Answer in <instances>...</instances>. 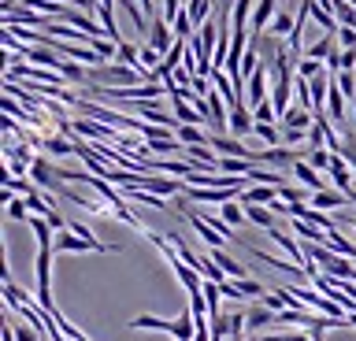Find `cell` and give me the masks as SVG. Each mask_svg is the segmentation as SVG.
I'll return each instance as SVG.
<instances>
[{
  "label": "cell",
  "mask_w": 356,
  "mask_h": 341,
  "mask_svg": "<svg viewBox=\"0 0 356 341\" xmlns=\"http://www.w3.org/2000/svg\"><path fill=\"white\" fill-rule=\"evenodd\" d=\"M293 26H297V15H289V12H278V15H275V23L267 26V30H271L275 38H289V34H293Z\"/></svg>",
  "instance_id": "7402d4cb"
},
{
  "label": "cell",
  "mask_w": 356,
  "mask_h": 341,
  "mask_svg": "<svg viewBox=\"0 0 356 341\" xmlns=\"http://www.w3.org/2000/svg\"><path fill=\"white\" fill-rule=\"evenodd\" d=\"M193 30H197V23H193V19H189L186 4H182V12H178V19H175V38L189 41V38H193Z\"/></svg>",
  "instance_id": "484cf974"
},
{
  "label": "cell",
  "mask_w": 356,
  "mask_h": 341,
  "mask_svg": "<svg viewBox=\"0 0 356 341\" xmlns=\"http://www.w3.org/2000/svg\"><path fill=\"white\" fill-rule=\"evenodd\" d=\"M345 93L338 90V85H334V78H330V97H327V112H330V119L334 123H345Z\"/></svg>",
  "instance_id": "9a60e30c"
},
{
  "label": "cell",
  "mask_w": 356,
  "mask_h": 341,
  "mask_svg": "<svg viewBox=\"0 0 356 341\" xmlns=\"http://www.w3.org/2000/svg\"><path fill=\"white\" fill-rule=\"evenodd\" d=\"M219 290H222V297H230V301H241V297H245V293L238 290V282H234V278H230V282H222Z\"/></svg>",
  "instance_id": "e575fe53"
},
{
  "label": "cell",
  "mask_w": 356,
  "mask_h": 341,
  "mask_svg": "<svg viewBox=\"0 0 356 341\" xmlns=\"http://www.w3.org/2000/svg\"><path fill=\"white\" fill-rule=\"evenodd\" d=\"M341 141H345V149H341V160L353 167V174H356V130H345L341 134Z\"/></svg>",
  "instance_id": "83f0119b"
},
{
  "label": "cell",
  "mask_w": 356,
  "mask_h": 341,
  "mask_svg": "<svg viewBox=\"0 0 356 341\" xmlns=\"http://www.w3.org/2000/svg\"><path fill=\"white\" fill-rule=\"evenodd\" d=\"M178 141L186 149H197V145H208V134L200 126H178Z\"/></svg>",
  "instance_id": "ffe728a7"
},
{
  "label": "cell",
  "mask_w": 356,
  "mask_h": 341,
  "mask_svg": "<svg viewBox=\"0 0 356 341\" xmlns=\"http://www.w3.org/2000/svg\"><path fill=\"white\" fill-rule=\"evenodd\" d=\"M282 4H286V8H293V4H297V0H282Z\"/></svg>",
  "instance_id": "8d00e7d4"
},
{
  "label": "cell",
  "mask_w": 356,
  "mask_h": 341,
  "mask_svg": "<svg viewBox=\"0 0 356 341\" xmlns=\"http://www.w3.org/2000/svg\"><path fill=\"white\" fill-rule=\"evenodd\" d=\"M256 138L264 141V145H271V149H278V141H282V134H278L275 126H267V123H256V130H252Z\"/></svg>",
  "instance_id": "f546056e"
},
{
  "label": "cell",
  "mask_w": 356,
  "mask_h": 341,
  "mask_svg": "<svg viewBox=\"0 0 356 341\" xmlns=\"http://www.w3.org/2000/svg\"><path fill=\"white\" fill-rule=\"evenodd\" d=\"M211 260H216V263H219V267H222V271H227V274H230V278H234V282H241V278H249V271H245V267H241V263H238V260H234V256H230V252H222V249H211Z\"/></svg>",
  "instance_id": "7c38bea8"
},
{
  "label": "cell",
  "mask_w": 356,
  "mask_h": 341,
  "mask_svg": "<svg viewBox=\"0 0 356 341\" xmlns=\"http://www.w3.org/2000/svg\"><path fill=\"white\" fill-rule=\"evenodd\" d=\"M30 178H33V185H38L41 193H52L56 190V167L44 156H38L33 160V167H30Z\"/></svg>",
  "instance_id": "277c9868"
},
{
  "label": "cell",
  "mask_w": 356,
  "mask_h": 341,
  "mask_svg": "<svg viewBox=\"0 0 356 341\" xmlns=\"http://www.w3.org/2000/svg\"><path fill=\"white\" fill-rule=\"evenodd\" d=\"M38 145H44V149L52 152V156H71V152H74V145H67L63 138H52V134H44V138L38 141Z\"/></svg>",
  "instance_id": "4316f807"
},
{
  "label": "cell",
  "mask_w": 356,
  "mask_h": 341,
  "mask_svg": "<svg viewBox=\"0 0 356 341\" xmlns=\"http://www.w3.org/2000/svg\"><path fill=\"white\" fill-rule=\"evenodd\" d=\"M353 263H356V260H353Z\"/></svg>",
  "instance_id": "f35d334b"
},
{
  "label": "cell",
  "mask_w": 356,
  "mask_h": 341,
  "mask_svg": "<svg viewBox=\"0 0 356 341\" xmlns=\"http://www.w3.org/2000/svg\"><path fill=\"white\" fill-rule=\"evenodd\" d=\"M52 249H56V252H104V249H97V245H89V241H82L78 234H71V230H60Z\"/></svg>",
  "instance_id": "52a82bcc"
},
{
  "label": "cell",
  "mask_w": 356,
  "mask_h": 341,
  "mask_svg": "<svg viewBox=\"0 0 356 341\" xmlns=\"http://www.w3.org/2000/svg\"><path fill=\"white\" fill-rule=\"evenodd\" d=\"M238 290H241L245 297H264V290H260V282H252V278H241V282H238Z\"/></svg>",
  "instance_id": "836d02e7"
},
{
  "label": "cell",
  "mask_w": 356,
  "mask_h": 341,
  "mask_svg": "<svg viewBox=\"0 0 356 341\" xmlns=\"http://www.w3.org/2000/svg\"><path fill=\"white\" fill-rule=\"evenodd\" d=\"M8 219L30 223V204H26V197H8Z\"/></svg>",
  "instance_id": "d4e9b609"
},
{
  "label": "cell",
  "mask_w": 356,
  "mask_h": 341,
  "mask_svg": "<svg viewBox=\"0 0 356 341\" xmlns=\"http://www.w3.org/2000/svg\"><path fill=\"white\" fill-rule=\"evenodd\" d=\"M230 130H234V134H252V130H256V115H252V108L245 101L230 108Z\"/></svg>",
  "instance_id": "5b68a950"
},
{
  "label": "cell",
  "mask_w": 356,
  "mask_h": 341,
  "mask_svg": "<svg viewBox=\"0 0 356 341\" xmlns=\"http://www.w3.org/2000/svg\"><path fill=\"white\" fill-rule=\"evenodd\" d=\"M282 138L289 141V145H293V141H305V138H308V130H286Z\"/></svg>",
  "instance_id": "d590c367"
},
{
  "label": "cell",
  "mask_w": 356,
  "mask_h": 341,
  "mask_svg": "<svg viewBox=\"0 0 356 341\" xmlns=\"http://www.w3.org/2000/svg\"><path fill=\"white\" fill-rule=\"evenodd\" d=\"M305 160V152H293V149H264L260 152V163H278V167H289V163H300Z\"/></svg>",
  "instance_id": "30bf717a"
},
{
  "label": "cell",
  "mask_w": 356,
  "mask_h": 341,
  "mask_svg": "<svg viewBox=\"0 0 356 341\" xmlns=\"http://www.w3.org/2000/svg\"><path fill=\"white\" fill-rule=\"evenodd\" d=\"M275 8H278V0H260L256 4V12H252V23H249V30H252V38H260V30H267L275 23Z\"/></svg>",
  "instance_id": "8992f818"
},
{
  "label": "cell",
  "mask_w": 356,
  "mask_h": 341,
  "mask_svg": "<svg viewBox=\"0 0 356 341\" xmlns=\"http://www.w3.org/2000/svg\"><path fill=\"white\" fill-rule=\"evenodd\" d=\"M267 85H271V67H267V63H260V71L249 74V82H245V104H249L252 112H256L264 101H271V97H267Z\"/></svg>",
  "instance_id": "7a4b0ae2"
},
{
  "label": "cell",
  "mask_w": 356,
  "mask_h": 341,
  "mask_svg": "<svg viewBox=\"0 0 356 341\" xmlns=\"http://www.w3.org/2000/svg\"><path fill=\"white\" fill-rule=\"evenodd\" d=\"M349 204V197L338 193V190H323V193H312V208H319V212H334V208Z\"/></svg>",
  "instance_id": "4fadbf2b"
},
{
  "label": "cell",
  "mask_w": 356,
  "mask_h": 341,
  "mask_svg": "<svg viewBox=\"0 0 356 341\" xmlns=\"http://www.w3.org/2000/svg\"><path fill=\"white\" fill-rule=\"evenodd\" d=\"M234 197H241V190H197V185H186V201L193 204H230Z\"/></svg>",
  "instance_id": "3957f363"
},
{
  "label": "cell",
  "mask_w": 356,
  "mask_h": 341,
  "mask_svg": "<svg viewBox=\"0 0 356 341\" xmlns=\"http://www.w3.org/2000/svg\"><path fill=\"white\" fill-rule=\"evenodd\" d=\"M334 78V85H338V90L345 93V101H356V74H349V71H338V74H330Z\"/></svg>",
  "instance_id": "cb8c5ba5"
},
{
  "label": "cell",
  "mask_w": 356,
  "mask_h": 341,
  "mask_svg": "<svg viewBox=\"0 0 356 341\" xmlns=\"http://www.w3.org/2000/svg\"><path fill=\"white\" fill-rule=\"evenodd\" d=\"M30 230H33V238H38V249H52V245H56V241H52V226H49V219L30 215Z\"/></svg>",
  "instance_id": "2e32d148"
},
{
  "label": "cell",
  "mask_w": 356,
  "mask_h": 341,
  "mask_svg": "<svg viewBox=\"0 0 356 341\" xmlns=\"http://www.w3.org/2000/svg\"><path fill=\"white\" fill-rule=\"evenodd\" d=\"M319 74H327V63H319V60H308V56H300V60H297V78L312 82V78H319Z\"/></svg>",
  "instance_id": "d6986e66"
},
{
  "label": "cell",
  "mask_w": 356,
  "mask_h": 341,
  "mask_svg": "<svg viewBox=\"0 0 356 341\" xmlns=\"http://www.w3.org/2000/svg\"><path fill=\"white\" fill-rule=\"evenodd\" d=\"M305 163H312L316 171H330L334 152H330V149H308V152H305Z\"/></svg>",
  "instance_id": "603a6c76"
},
{
  "label": "cell",
  "mask_w": 356,
  "mask_h": 341,
  "mask_svg": "<svg viewBox=\"0 0 356 341\" xmlns=\"http://www.w3.org/2000/svg\"><path fill=\"white\" fill-rule=\"evenodd\" d=\"M282 130H312V123H316V115L305 112V108H289V112L282 115Z\"/></svg>",
  "instance_id": "5bb4252c"
},
{
  "label": "cell",
  "mask_w": 356,
  "mask_h": 341,
  "mask_svg": "<svg viewBox=\"0 0 356 341\" xmlns=\"http://www.w3.org/2000/svg\"><path fill=\"white\" fill-rule=\"evenodd\" d=\"M278 323V312H271V308H264V304H256L245 312V326L249 330H264V326H275Z\"/></svg>",
  "instance_id": "8fae6325"
},
{
  "label": "cell",
  "mask_w": 356,
  "mask_h": 341,
  "mask_svg": "<svg viewBox=\"0 0 356 341\" xmlns=\"http://www.w3.org/2000/svg\"><path fill=\"white\" fill-rule=\"evenodd\" d=\"M41 341H44V338H41Z\"/></svg>",
  "instance_id": "ab89813d"
},
{
  "label": "cell",
  "mask_w": 356,
  "mask_h": 341,
  "mask_svg": "<svg viewBox=\"0 0 356 341\" xmlns=\"http://www.w3.org/2000/svg\"><path fill=\"white\" fill-rule=\"evenodd\" d=\"M175 119H178V126H200L204 123V115H200L193 104H186V101H175Z\"/></svg>",
  "instance_id": "e0dca14e"
},
{
  "label": "cell",
  "mask_w": 356,
  "mask_h": 341,
  "mask_svg": "<svg viewBox=\"0 0 356 341\" xmlns=\"http://www.w3.org/2000/svg\"><path fill=\"white\" fill-rule=\"evenodd\" d=\"M175 41H178V38H175V26L163 19V12H160V15H152V23H149V41H145V45L156 49L160 56H167V52L175 49Z\"/></svg>",
  "instance_id": "6da1fadb"
},
{
  "label": "cell",
  "mask_w": 356,
  "mask_h": 341,
  "mask_svg": "<svg viewBox=\"0 0 356 341\" xmlns=\"http://www.w3.org/2000/svg\"><path fill=\"white\" fill-rule=\"evenodd\" d=\"M338 71H349V74L356 71V52H345V49L338 52Z\"/></svg>",
  "instance_id": "d6a6232c"
},
{
  "label": "cell",
  "mask_w": 356,
  "mask_h": 341,
  "mask_svg": "<svg viewBox=\"0 0 356 341\" xmlns=\"http://www.w3.org/2000/svg\"><path fill=\"white\" fill-rule=\"evenodd\" d=\"M293 230L305 241H312V245H327V230H319V226H312V223H300V219H293Z\"/></svg>",
  "instance_id": "44dd1931"
},
{
  "label": "cell",
  "mask_w": 356,
  "mask_h": 341,
  "mask_svg": "<svg viewBox=\"0 0 356 341\" xmlns=\"http://www.w3.org/2000/svg\"><path fill=\"white\" fill-rule=\"evenodd\" d=\"M222 219H227L230 226H241V223H249V215H245V204H222Z\"/></svg>",
  "instance_id": "f1b7e54d"
},
{
  "label": "cell",
  "mask_w": 356,
  "mask_h": 341,
  "mask_svg": "<svg viewBox=\"0 0 356 341\" xmlns=\"http://www.w3.org/2000/svg\"><path fill=\"white\" fill-rule=\"evenodd\" d=\"M305 190H293V185H282V190H278V201L282 204H305Z\"/></svg>",
  "instance_id": "4dcf8cb0"
},
{
  "label": "cell",
  "mask_w": 356,
  "mask_h": 341,
  "mask_svg": "<svg viewBox=\"0 0 356 341\" xmlns=\"http://www.w3.org/2000/svg\"><path fill=\"white\" fill-rule=\"evenodd\" d=\"M15 341H41V334L30 323H15Z\"/></svg>",
  "instance_id": "1f68e13d"
},
{
  "label": "cell",
  "mask_w": 356,
  "mask_h": 341,
  "mask_svg": "<svg viewBox=\"0 0 356 341\" xmlns=\"http://www.w3.org/2000/svg\"><path fill=\"white\" fill-rule=\"evenodd\" d=\"M186 12H189V19H193L197 30H200L204 23H211V0H186Z\"/></svg>",
  "instance_id": "ac0fdd59"
},
{
  "label": "cell",
  "mask_w": 356,
  "mask_h": 341,
  "mask_svg": "<svg viewBox=\"0 0 356 341\" xmlns=\"http://www.w3.org/2000/svg\"><path fill=\"white\" fill-rule=\"evenodd\" d=\"M327 174H330V182H334V190H338V193H349V190H353V167H349L341 156H334V163H330Z\"/></svg>",
  "instance_id": "9c48e42d"
},
{
  "label": "cell",
  "mask_w": 356,
  "mask_h": 341,
  "mask_svg": "<svg viewBox=\"0 0 356 341\" xmlns=\"http://www.w3.org/2000/svg\"><path fill=\"white\" fill-rule=\"evenodd\" d=\"M293 174H297V182L305 185V190H312V193H323V190H327V182H323V174H319L316 167H312V163H305V160H300V163H293Z\"/></svg>",
  "instance_id": "ba28073f"
},
{
  "label": "cell",
  "mask_w": 356,
  "mask_h": 341,
  "mask_svg": "<svg viewBox=\"0 0 356 341\" xmlns=\"http://www.w3.org/2000/svg\"><path fill=\"white\" fill-rule=\"evenodd\" d=\"M353 123H356V101H353Z\"/></svg>",
  "instance_id": "74e56055"
}]
</instances>
